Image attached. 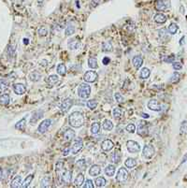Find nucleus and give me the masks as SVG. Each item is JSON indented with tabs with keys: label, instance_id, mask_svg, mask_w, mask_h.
Listing matches in <instances>:
<instances>
[{
	"label": "nucleus",
	"instance_id": "61",
	"mask_svg": "<svg viewBox=\"0 0 187 188\" xmlns=\"http://www.w3.org/2000/svg\"><path fill=\"white\" fill-rule=\"evenodd\" d=\"M24 43L27 44V43H28V39H24Z\"/></svg>",
	"mask_w": 187,
	"mask_h": 188
},
{
	"label": "nucleus",
	"instance_id": "37",
	"mask_svg": "<svg viewBox=\"0 0 187 188\" xmlns=\"http://www.w3.org/2000/svg\"><path fill=\"white\" fill-rule=\"evenodd\" d=\"M103 128L106 131H110L113 128V124H112L110 120H105L103 122Z\"/></svg>",
	"mask_w": 187,
	"mask_h": 188
},
{
	"label": "nucleus",
	"instance_id": "48",
	"mask_svg": "<svg viewBox=\"0 0 187 188\" xmlns=\"http://www.w3.org/2000/svg\"><path fill=\"white\" fill-rule=\"evenodd\" d=\"M125 129H126L127 132H129V133H134L135 131H136V126H135L134 124H129V125H127V126H126Z\"/></svg>",
	"mask_w": 187,
	"mask_h": 188
},
{
	"label": "nucleus",
	"instance_id": "43",
	"mask_svg": "<svg viewBox=\"0 0 187 188\" xmlns=\"http://www.w3.org/2000/svg\"><path fill=\"white\" fill-rule=\"evenodd\" d=\"M180 78H181V76H180V74L177 73V72H175V73L170 77L169 81L172 82V83H176V82H178V81H180Z\"/></svg>",
	"mask_w": 187,
	"mask_h": 188
},
{
	"label": "nucleus",
	"instance_id": "23",
	"mask_svg": "<svg viewBox=\"0 0 187 188\" xmlns=\"http://www.w3.org/2000/svg\"><path fill=\"white\" fill-rule=\"evenodd\" d=\"M154 21L157 24H164V22H167V17L166 15H164L163 13H157L154 16Z\"/></svg>",
	"mask_w": 187,
	"mask_h": 188
},
{
	"label": "nucleus",
	"instance_id": "59",
	"mask_svg": "<svg viewBox=\"0 0 187 188\" xmlns=\"http://www.w3.org/2000/svg\"><path fill=\"white\" fill-rule=\"evenodd\" d=\"M186 160H187V153L184 155V157H183V159H182V163H184V162H186Z\"/></svg>",
	"mask_w": 187,
	"mask_h": 188
},
{
	"label": "nucleus",
	"instance_id": "29",
	"mask_svg": "<svg viewBox=\"0 0 187 188\" xmlns=\"http://www.w3.org/2000/svg\"><path fill=\"white\" fill-rule=\"evenodd\" d=\"M125 165L126 168H135L137 166V161H136V159H134V158H127L125 160Z\"/></svg>",
	"mask_w": 187,
	"mask_h": 188
},
{
	"label": "nucleus",
	"instance_id": "31",
	"mask_svg": "<svg viewBox=\"0 0 187 188\" xmlns=\"http://www.w3.org/2000/svg\"><path fill=\"white\" fill-rule=\"evenodd\" d=\"M83 182H84V175L81 174V173H80V174H79L77 177H76V179H75L74 183H75V185H76V186L80 187V186L82 185Z\"/></svg>",
	"mask_w": 187,
	"mask_h": 188
},
{
	"label": "nucleus",
	"instance_id": "40",
	"mask_svg": "<svg viewBox=\"0 0 187 188\" xmlns=\"http://www.w3.org/2000/svg\"><path fill=\"white\" fill-rule=\"evenodd\" d=\"M75 33V27L72 25V24H69V25H67L66 26V28L65 30V34H66V37H68V36H71V35H73V34Z\"/></svg>",
	"mask_w": 187,
	"mask_h": 188
},
{
	"label": "nucleus",
	"instance_id": "49",
	"mask_svg": "<svg viewBox=\"0 0 187 188\" xmlns=\"http://www.w3.org/2000/svg\"><path fill=\"white\" fill-rule=\"evenodd\" d=\"M115 99H116V101H117V102H119V103H122V102H123V100H125L123 96L121 95V94H119V93H116V94H115Z\"/></svg>",
	"mask_w": 187,
	"mask_h": 188
},
{
	"label": "nucleus",
	"instance_id": "36",
	"mask_svg": "<svg viewBox=\"0 0 187 188\" xmlns=\"http://www.w3.org/2000/svg\"><path fill=\"white\" fill-rule=\"evenodd\" d=\"M25 123H26V120H25V118H24V119H22V120H20L16 125H15V128L16 129H18V130H21V131H22V130H24V127H25Z\"/></svg>",
	"mask_w": 187,
	"mask_h": 188
},
{
	"label": "nucleus",
	"instance_id": "55",
	"mask_svg": "<svg viewBox=\"0 0 187 188\" xmlns=\"http://www.w3.org/2000/svg\"><path fill=\"white\" fill-rule=\"evenodd\" d=\"M110 62V59L108 58V57H105V58H103V61H102V63L104 64L105 66H107L108 63Z\"/></svg>",
	"mask_w": 187,
	"mask_h": 188
},
{
	"label": "nucleus",
	"instance_id": "44",
	"mask_svg": "<svg viewBox=\"0 0 187 188\" xmlns=\"http://www.w3.org/2000/svg\"><path fill=\"white\" fill-rule=\"evenodd\" d=\"M96 106H97L96 100L92 99V100L87 101V107H88L89 109H91V110H95V109L96 108Z\"/></svg>",
	"mask_w": 187,
	"mask_h": 188
},
{
	"label": "nucleus",
	"instance_id": "3",
	"mask_svg": "<svg viewBox=\"0 0 187 188\" xmlns=\"http://www.w3.org/2000/svg\"><path fill=\"white\" fill-rule=\"evenodd\" d=\"M155 150L153 148L152 145H146L144 146L143 151H142V155H143L146 159H151L152 157L154 155Z\"/></svg>",
	"mask_w": 187,
	"mask_h": 188
},
{
	"label": "nucleus",
	"instance_id": "20",
	"mask_svg": "<svg viewBox=\"0 0 187 188\" xmlns=\"http://www.w3.org/2000/svg\"><path fill=\"white\" fill-rule=\"evenodd\" d=\"M22 177L21 176H16L15 178H13V180L11 181L10 186L12 188H19L22 187Z\"/></svg>",
	"mask_w": 187,
	"mask_h": 188
},
{
	"label": "nucleus",
	"instance_id": "18",
	"mask_svg": "<svg viewBox=\"0 0 187 188\" xmlns=\"http://www.w3.org/2000/svg\"><path fill=\"white\" fill-rule=\"evenodd\" d=\"M101 173V168L98 165H93L89 170V174L91 176H97Z\"/></svg>",
	"mask_w": 187,
	"mask_h": 188
},
{
	"label": "nucleus",
	"instance_id": "52",
	"mask_svg": "<svg viewBox=\"0 0 187 188\" xmlns=\"http://www.w3.org/2000/svg\"><path fill=\"white\" fill-rule=\"evenodd\" d=\"M172 67H173V69L175 70H180V69H182V64L180 63V62H173V65H172Z\"/></svg>",
	"mask_w": 187,
	"mask_h": 188
},
{
	"label": "nucleus",
	"instance_id": "58",
	"mask_svg": "<svg viewBox=\"0 0 187 188\" xmlns=\"http://www.w3.org/2000/svg\"><path fill=\"white\" fill-rule=\"evenodd\" d=\"M141 117L142 118H145V119H148L149 118V114H147V113H141Z\"/></svg>",
	"mask_w": 187,
	"mask_h": 188
},
{
	"label": "nucleus",
	"instance_id": "13",
	"mask_svg": "<svg viewBox=\"0 0 187 188\" xmlns=\"http://www.w3.org/2000/svg\"><path fill=\"white\" fill-rule=\"evenodd\" d=\"M13 91L14 93L16 94V95H19V96H22L24 95L25 93L26 89H25V86L22 83H15L13 85Z\"/></svg>",
	"mask_w": 187,
	"mask_h": 188
},
{
	"label": "nucleus",
	"instance_id": "10",
	"mask_svg": "<svg viewBox=\"0 0 187 188\" xmlns=\"http://www.w3.org/2000/svg\"><path fill=\"white\" fill-rule=\"evenodd\" d=\"M73 105V101L71 98H66L62 102L61 106H60V110H61L62 112H66L69 109L72 107Z\"/></svg>",
	"mask_w": 187,
	"mask_h": 188
},
{
	"label": "nucleus",
	"instance_id": "6",
	"mask_svg": "<svg viewBox=\"0 0 187 188\" xmlns=\"http://www.w3.org/2000/svg\"><path fill=\"white\" fill-rule=\"evenodd\" d=\"M154 7L157 10L163 11L169 7V1L168 0H156L154 2Z\"/></svg>",
	"mask_w": 187,
	"mask_h": 188
},
{
	"label": "nucleus",
	"instance_id": "57",
	"mask_svg": "<svg viewBox=\"0 0 187 188\" xmlns=\"http://www.w3.org/2000/svg\"><path fill=\"white\" fill-rule=\"evenodd\" d=\"M69 151H70L69 148H66V149H65V150H64V151H63V155H64V156H66V155L69 153Z\"/></svg>",
	"mask_w": 187,
	"mask_h": 188
},
{
	"label": "nucleus",
	"instance_id": "11",
	"mask_svg": "<svg viewBox=\"0 0 187 188\" xmlns=\"http://www.w3.org/2000/svg\"><path fill=\"white\" fill-rule=\"evenodd\" d=\"M147 106L151 111H161V105L159 104V102L156 99H151L148 102Z\"/></svg>",
	"mask_w": 187,
	"mask_h": 188
},
{
	"label": "nucleus",
	"instance_id": "60",
	"mask_svg": "<svg viewBox=\"0 0 187 188\" xmlns=\"http://www.w3.org/2000/svg\"><path fill=\"white\" fill-rule=\"evenodd\" d=\"M2 175H3V172H2V168H0V180L2 178Z\"/></svg>",
	"mask_w": 187,
	"mask_h": 188
},
{
	"label": "nucleus",
	"instance_id": "22",
	"mask_svg": "<svg viewBox=\"0 0 187 188\" xmlns=\"http://www.w3.org/2000/svg\"><path fill=\"white\" fill-rule=\"evenodd\" d=\"M133 62V65L134 67H136V69H140V67L142 66V64H143V59H142L141 56L138 55V56H135L132 60Z\"/></svg>",
	"mask_w": 187,
	"mask_h": 188
},
{
	"label": "nucleus",
	"instance_id": "24",
	"mask_svg": "<svg viewBox=\"0 0 187 188\" xmlns=\"http://www.w3.org/2000/svg\"><path fill=\"white\" fill-rule=\"evenodd\" d=\"M120 160H121V155H120L118 152H115L113 153H111L110 156V161L111 163L117 164V163L120 162Z\"/></svg>",
	"mask_w": 187,
	"mask_h": 188
},
{
	"label": "nucleus",
	"instance_id": "9",
	"mask_svg": "<svg viewBox=\"0 0 187 188\" xmlns=\"http://www.w3.org/2000/svg\"><path fill=\"white\" fill-rule=\"evenodd\" d=\"M51 124V121L50 119L44 120V121H42V122L39 124V128H37V131H39V132L41 133V134L45 133V132H46V131L48 130L49 127H50Z\"/></svg>",
	"mask_w": 187,
	"mask_h": 188
},
{
	"label": "nucleus",
	"instance_id": "14",
	"mask_svg": "<svg viewBox=\"0 0 187 188\" xmlns=\"http://www.w3.org/2000/svg\"><path fill=\"white\" fill-rule=\"evenodd\" d=\"M82 146H83V143H82V141L81 140L75 141L72 145V147H71V152H72L73 155H77L82 149Z\"/></svg>",
	"mask_w": 187,
	"mask_h": 188
},
{
	"label": "nucleus",
	"instance_id": "25",
	"mask_svg": "<svg viewBox=\"0 0 187 188\" xmlns=\"http://www.w3.org/2000/svg\"><path fill=\"white\" fill-rule=\"evenodd\" d=\"M9 100H10V97L7 94H3V95L0 96V104L1 105H4V106L9 105Z\"/></svg>",
	"mask_w": 187,
	"mask_h": 188
},
{
	"label": "nucleus",
	"instance_id": "53",
	"mask_svg": "<svg viewBox=\"0 0 187 188\" xmlns=\"http://www.w3.org/2000/svg\"><path fill=\"white\" fill-rule=\"evenodd\" d=\"M100 1H101V0H92V1H91V7H96L100 3Z\"/></svg>",
	"mask_w": 187,
	"mask_h": 188
},
{
	"label": "nucleus",
	"instance_id": "42",
	"mask_svg": "<svg viewBox=\"0 0 187 188\" xmlns=\"http://www.w3.org/2000/svg\"><path fill=\"white\" fill-rule=\"evenodd\" d=\"M178 31V25L176 24H172L168 26V32H169L171 35H174V34H176V32Z\"/></svg>",
	"mask_w": 187,
	"mask_h": 188
},
{
	"label": "nucleus",
	"instance_id": "47",
	"mask_svg": "<svg viewBox=\"0 0 187 188\" xmlns=\"http://www.w3.org/2000/svg\"><path fill=\"white\" fill-rule=\"evenodd\" d=\"M37 33H39V35L40 37H45V36L48 35V30H47L46 27L42 26V27H40V28L39 29Z\"/></svg>",
	"mask_w": 187,
	"mask_h": 188
},
{
	"label": "nucleus",
	"instance_id": "5",
	"mask_svg": "<svg viewBox=\"0 0 187 188\" xmlns=\"http://www.w3.org/2000/svg\"><path fill=\"white\" fill-rule=\"evenodd\" d=\"M128 176H129V173H128V171H127L126 168H121L118 171L117 176H116V180H117V182H119V183H123L127 180Z\"/></svg>",
	"mask_w": 187,
	"mask_h": 188
},
{
	"label": "nucleus",
	"instance_id": "38",
	"mask_svg": "<svg viewBox=\"0 0 187 188\" xmlns=\"http://www.w3.org/2000/svg\"><path fill=\"white\" fill-rule=\"evenodd\" d=\"M51 183V177L50 176H45V177L41 180V187H49Z\"/></svg>",
	"mask_w": 187,
	"mask_h": 188
},
{
	"label": "nucleus",
	"instance_id": "28",
	"mask_svg": "<svg viewBox=\"0 0 187 188\" xmlns=\"http://www.w3.org/2000/svg\"><path fill=\"white\" fill-rule=\"evenodd\" d=\"M112 114L115 119H120L123 116V111L121 110V108H115L112 111Z\"/></svg>",
	"mask_w": 187,
	"mask_h": 188
},
{
	"label": "nucleus",
	"instance_id": "15",
	"mask_svg": "<svg viewBox=\"0 0 187 188\" xmlns=\"http://www.w3.org/2000/svg\"><path fill=\"white\" fill-rule=\"evenodd\" d=\"M43 116V111H35L32 115L31 119H30V124L31 125H34V124H36L40 118H42Z\"/></svg>",
	"mask_w": 187,
	"mask_h": 188
},
{
	"label": "nucleus",
	"instance_id": "33",
	"mask_svg": "<svg viewBox=\"0 0 187 188\" xmlns=\"http://www.w3.org/2000/svg\"><path fill=\"white\" fill-rule=\"evenodd\" d=\"M88 66H89L90 69H97V67H98V65H97V60L95 57L89 58L88 59Z\"/></svg>",
	"mask_w": 187,
	"mask_h": 188
},
{
	"label": "nucleus",
	"instance_id": "30",
	"mask_svg": "<svg viewBox=\"0 0 187 188\" xmlns=\"http://www.w3.org/2000/svg\"><path fill=\"white\" fill-rule=\"evenodd\" d=\"M112 49L113 48H112V45L110 41H105V42H103L102 51L104 52H112Z\"/></svg>",
	"mask_w": 187,
	"mask_h": 188
},
{
	"label": "nucleus",
	"instance_id": "17",
	"mask_svg": "<svg viewBox=\"0 0 187 188\" xmlns=\"http://www.w3.org/2000/svg\"><path fill=\"white\" fill-rule=\"evenodd\" d=\"M63 137H64V140L66 141L72 140L75 137V131L73 129H66L65 131V133H64Z\"/></svg>",
	"mask_w": 187,
	"mask_h": 188
},
{
	"label": "nucleus",
	"instance_id": "51",
	"mask_svg": "<svg viewBox=\"0 0 187 188\" xmlns=\"http://www.w3.org/2000/svg\"><path fill=\"white\" fill-rule=\"evenodd\" d=\"M77 166L80 168V170H85V161L84 160H79L77 162Z\"/></svg>",
	"mask_w": 187,
	"mask_h": 188
},
{
	"label": "nucleus",
	"instance_id": "39",
	"mask_svg": "<svg viewBox=\"0 0 187 188\" xmlns=\"http://www.w3.org/2000/svg\"><path fill=\"white\" fill-rule=\"evenodd\" d=\"M57 72L59 75H61V76H64V75H66V66L64 65V64H59L58 67H57Z\"/></svg>",
	"mask_w": 187,
	"mask_h": 188
},
{
	"label": "nucleus",
	"instance_id": "21",
	"mask_svg": "<svg viewBox=\"0 0 187 188\" xmlns=\"http://www.w3.org/2000/svg\"><path fill=\"white\" fill-rule=\"evenodd\" d=\"M116 171V168L113 165H108V166L105 168V173H106L107 176L108 177H112V176L114 175Z\"/></svg>",
	"mask_w": 187,
	"mask_h": 188
},
{
	"label": "nucleus",
	"instance_id": "56",
	"mask_svg": "<svg viewBox=\"0 0 187 188\" xmlns=\"http://www.w3.org/2000/svg\"><path fill=\"white\" fill-rule=\"evenodd\" d=\"M56 168H57V170H62L63 168V162H58L57 164H56Z\"/></svg>",
	"mask_w": 187,
	"mask_h": 188
},
{
	"label": "nucleus",
	"instance_id": "54",
	"mask_svg": "<svg viewBox=\"0 0 187 188\" xmlns=\"http://www.w3.org/2000/svg\"><path fill=\"white\" fill-rule=\"evenodd\" d=\"M174 59H175L174 56L171 55L170 57H167V58L165 59V61H166L167 63H173V62H174Z\"/></svg>",
	"mask_w": 187,
	"mask_h": 188
},
{
	"label": "nucleus",
	"instance_id": "8",
	"mask_svg": "<svg viewBox=\"0 0 187 188\" xmlns=\"http://www.w3.org/2000/svg\"><path fill=\"white\" fill-rule=\"evenodd\" d=\"M97 77H98V75L96 72V71H87L84 76H83V80L86 81V82H94L96 81Z\"/></svg>",
	"mask_w": 187,
	"mask_h": 188
},
{
	"label": "nucleus",
	"instance_id": "19",
	"mask_svg": "<svg viewBox=\"0 0 187 188\" xmlns=\"http://www.w3.org/2000/svg\"><path fill=\"white\" fill-rule=\"evenodd\" d=\"M58 81H59V78L57 75H51V76H49L48 79H46V82L50 85V87L55 85Z\"/></svg>",
	"mask_w": 187,
	"mask_h": 188
},
{
	"label": "nucleus",
	"instance_id": "16",
	"mask_svg": "<svg viewBox=\"0 0 187 188\" xmlns=\"http://www.w3.org/2000/svg\"><path fill=\"white\" fill-rule=\"evenodd\" d=\"M67 46H68L70 50H78V49L81 47V42H80V40H78L77 39H72L68 41Z\"/></svg>",
	"mask_w": 187,
	"mask_h": 188
},
{
	"label": "nucleus",
	"instance_id": "4",
	"mask_svg": "<svg viewBox=\"0 0 187 188\" xmlns=\"http://www.w3.org/2000/svg\"><path fill=\"white\" fill-rule=\"evenodd\" d=\"M126 148L128 150V152L131 153H138L140 151V146L138 142L134 140H128L126 142Z\"/></svg>",
	"mask_w": 187,
	"mask_h": 188
},
{
	"label": "nucleus",
	"instance_id": "27",
	"mask_svg": "<svg viewBox=\"0 0 187 188\" xmlns=\"http://www.w3.org/2000/svg\"><path fill=\"white\" fill-rule=\"evenodd\" d=\"M62 179L65 183H70L71 179H72V172L69 171V170L65 171L62 175Z\"/></svg>",
	"mask_w": 187,
	"mask_h": 188
},
{
	"label": "nucleus",
	"instance_id": "34",
	"mask_svg": "<svg viewBox=\"0 0 187 188\" xmlns=\"http://www.w3.org/2000/svg\"><path fill=\"white\" fill-rule=\"evenodd\" d=\"M150 74H151V71H150L149 69L147 67H143L141 70H140V78L145 80V79H148L150 77Z\"/></svg>",
	"mask_w": 187,
	"mask_h": 188
},
{
	"label": "nucleus",
	"instance_id": "45",
	"mask_svg": "<svg viewBox=\"0 0 187 188\" xmlns=\"http://www.w3.org/2000/svg\"><path fill=\"white\" fill-rule=\"evenodd\" d=\"M7 81H3V80H0V93H4L7 89Z\"/></svg>",
	"mask_w": 187,
	"mask_h": 188
},
{
	"label": "nucleus",
	"instance_id": "2",
	"mask_svg": "<svg viewBox=\"0 0 187 188\" xmlns=\"http://www.w3.org/2000/svg\"><path fill=\"white\" fill-rule=\"evenodd\" d=\"M91 95V86L88 83H81L78 88V96L81 98H88Z\"/></svg>",
	"mask_w": 187,
	"mask_h": 188
},
{
	"label": "nucleus",
	"instance_id": "32",
	"mask_svg": "<svg viewBox=\"0 0 187 188\" xmlns=\"http://www.w3.org/2000/svg\"><path fill=\"white\" fill-rule=\"evenodd\" d=\"M95 183H96V186H97V187H103V186L106 185L107 181L104 177H98V178L96 179Z\"/></svg>",
	"mask_w": 187,
	"mask_h": 188
},
{
	"label": "nucleus",
	"instance_id": "1",
	"mask_svg": "<svg viewBox=\"0 0 187 188\" xmlns=\"http://www.w3.org/2000/svg\"><path fill=\"white\" fill-rule=\"evenodd\" d=\"M68 123L71 126L75 127V128L81 127L84 125V116L80 111H74L69 115Z\"/></svg>",
	"mask_w": 187,
	"mask_h": 188
},
{
	"label": "nucleus",
	"instance_id": "46",
	"mask_svg": "<svg viewBox=\"0 0 187 188\" xmlns=\"http://www.w3.org/2000/svg\"><path fill=\"white\" fill-rule=\"evenodd\" d=\"M186 131H187V121L185 120V121H183L182 123L181 128H180V133H181L182 135H183V134L186 133Z\"/></svg>",
	"mask_w": 187,
	"mask_h": 188
},
{
	"label": "nucleus",
	"instance_id": "41",
	"mask_svg": "<svg viewBox=\"0 0 187 188\" xmlns=\"http://www.w3.org/2000/svg\"><path fill=\"white\" fill-rule=\"evenodd\" d=\"M40 78H41V75L39 73L36 72V71L30 74V80L33 81H39L40 80Z\"/></svg>",
	"mask_w": 187,
	"mask_h": 188
},
{
	"label": "nucleus",
	"instance_id": "26",
	"mask_svg": "<svg viewBox=\"0 0 187 188\" xmlns=\"http://www.w3.org/2000/svg\"><path fill=\"white\" fill-rule=\"evenodd\" d=\"M33 179H34V175L33 174H29L28 176H26V178L24 179V181L22 182V188L28 187L30 185V183H32Z\"/></svg>",
	"mask_w": 187,
	"mask_h": 188
},
{
	"label": "nucleus",
	"instance_id": "7",
	"mask_svg": "<svg viewBox=\"0 0 187 188\" xmlns=\"http://www.w3.org/2000/svg\"><path fill=\"white\" fill-rule=\"evenodd\" d=\"M137 132L138 135H140V136L144 137V136H147L148 135V125L146 122H143L141 121L140 122L138 126V129H137Z\"/></svg>",
	"mask_w": 187,
	"mask_h": 188
},
{
	"label": "nucleus",
	"instance_id": "50",
	"mask_svg": "<svg viewBox=\"0 0 187 188\" xmlns=\"http://www.w3.org/2000/svg\"><path fill=\"white\" fill-rule=\"evenodd\" d=\"M84 188H94V183L92 180H86V182L84 183Z\"/></svg>",
	"mask_w": 187,
	"mask_h": 188
},
{
	"label": "nucleus",
	"instance_id": "12",
	"mask_svg": "<svg viewBox=\"0 0 187 188\" xmlns=\"http://www.w3.org/2000/svg\"><path fill=\"white\" fill-rule=\"evenodd\" d=\"M114 147V143L110 140H105L102 143H101V148L104 152H110Z\"/></svg>",
	"mask_w": 187,
	"mask_h": 188
},
{
	"label": "nucleus",
	"instance_id": "62",
	"mask_svg": "<svg viewBox=\"0 0 187 188\" xmlns=\"http://www.w3.org/2000/svg\"><path fill=\"white\" fill-rule=\"evenodd\" d=\"M37 2H39V4H42L43 3V0H37Z\"/></svg>",
	"mask_w": 187,
	"mask_h": 188
},
{
	"label": "nucleus",
	"instance_id": "35",
	"mask_svg": "<svg viewBox=\"0 0 187 188\" xmlns=\"http://www.w3.org/2000/svg\"><path fill=\"white\" fill-rule=\"evenodd\" d=\"M99 131H100V124L97 122L94 123L91 126V133L96 135V134H98Z\"/></svg>",
	"mask_w": 187,
	"mask_h": 188
}]
</instances>
